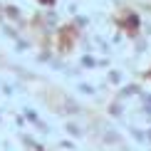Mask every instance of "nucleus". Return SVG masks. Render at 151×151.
<instances>
[{"instance_id":"nucleus-1","label":"nucleus","mask_w":151,"mask_h":151,"mask_svg":"<svg viewBox=\"0 0 151 151\" xmlns=\"http://www.w3.org/2000/svg\"><path fill=\"white\" fill-rule=\"evenodd\" d=\"M40 3H45V5H52V3H55V0H40Z\"/></svg>"}]
</instances>
